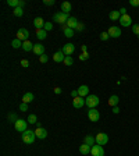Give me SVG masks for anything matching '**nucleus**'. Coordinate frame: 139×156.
<instances>
[{
    "mask_svg": "<svg viewBox=\"0 0 139 156\" xmlns=\"http://www.w3.org/2000/svg\"><path fill=\"white\" fill-rule=\"evenodd\" d=\"M21 138L25 144L31 145V144H33L35 140H36V134H35V131H32V130H27V131H24L21 134Z\"/></svg>",
    "mask_w": 139,
    "mask_h": 156,
    "instance_id": "1",
    "label": "nucleus"
},
{
    "mask_svg": "<svg viewBox=\"0 0 139 156\" xmlns=\"http://www.w3.org/2000/svg\"><path fill=\"white\" fill-rule=\"evenodd\" d=\"M68 18H70L68 14H65V13H63V11H60V13H56V14L53 16V21L57 22V24L64 25V24H67Z\"/></svg>",
    "mask_w": 139,
    "mask_h": 156,
    "instance_id": "2",
    "label": "nucleus"
},
{
    "mask_svg": "<svg viewBox=\"0 0 139 156\" xmlns=\"http://www.w3.org/2000/svg\"><path fill=\"white\" fill-rule=\"evenodd\" d=\"M85 103L89 109H95L97 105L100 103V100H99V98H97L96 95H88V96L85 98Z\"/></svg>",
    "mask_w": 139,
    "mask_h": 156,
    "instance_id": "3",
    "label": "nucleus"
},
{
    "mask_svg": "<svg viewBox=\"0 0 139 156\" xmlns=\"http://www.w3.org/2000/svg\"><path fill=\"white\" fill-rule=\"evenodd\" d=\"M27 127H28V121H25V120H22V118H18L16 123H14V128H16V131H18V132H24V131H27Z\"/></svg>",
    "mask_w": 139,
    "mask_h": 156,
    "instance_id": "4",
    "label": "nucleus"
},
{
    "mask_svg": "<svg viewBox=\"0 0 139 156\" xmlns=\"http://www.w3.org/2000/svg\"><path fill=\"white\" fill-rule=\"evenodd\" d=\"M17 39H20L21 42L29 41V31L25 29V28H20V29H18V32H17Z\"/></svg>",
    "mask_w": 139,
    "mask_h": 156,
    "instance_id": "5",
    "label": "nucleus"
},
{
    "mask_svg": "<svg viewBox=\"0 0 139 156\" xmlns=\"http://www.w3.org/2000/svg\"><path fill=\"white\" fill-rule=\"evenodd\" d=\"M88 118L93 121V123H96L99 121V118H100V113L97 112V109H89L88 110Z\"/></svg>",
    "mask_w": 139,
    "mask_h": 156,
    "instance_id": "6",
    "label": "nucleus"
},
{
    "mask_svg": "<svg viewBox=\"0 0 139 156\" xmlns=\"http://www.w3.org/2000/svg\"><path fill=\"white\" fill-rule=\"evenodd\" d=\"M95 138H96L97 145H106L107 142H109V135L104 134V132H97V135Z\"/></svg>",
    "mask_w": 139,
    "mask_h": 156,
    "instance_id": "7",
    "label": "nucleus"
},
{
    "mask_svg": "<svg viewBox=\"0 0 139 156\" xmlns=\"http://www.w3.org/2000/svg\"><path fill=\"white\" fill-rule=\"evenodd\" d=\"M109 35H110V38H120L121 36V29H120V27H116V25H113V27L109 28Z\"/></svg>",
    "mask_w": 139,
    "mask_h": 156,
    "instance_id": "8",
    "label": "nucleus"
},
{
    "mask_svg": "<svg viewBox=\"0 0 139 156\" xmlns=\"http://www.w3.org/2000/svg\"><path fill=\"white\" fill-rule=\"evenodd\" d=\"M92 156H104V149H103L102 145H93L92 146V151H91Z\"/></svg>",
    "mask_w": 139,
    "mask_h": 156,
    "instance_id": "9",
    "label": "nucleus"
},
{
    "mask_svg": "<svg viewBox=\"0 0 139 156\" xmlns=\"http://www.w3.org/2000/svg\"><path fill=\"white\" fill-rule=\"evenodd\" d=\"M75 52V45L74 43H65L64 48H63V53L65 56H71Z\"/></svg>",
    "mask_w": 139,
    "mask_h": 156,
    "instance_id": "10",
    "label": "nucleus"
},
{
    "mask_svg": "<svg viewBox=\"0 0 139 156\" xmlns=\"http://www.w3.org/2000/svg\"><path fill=\"white\" fill-rule=\"evenodd\" d=\"M131 24H132V18H131V16H128V14L121 16V18H120V25H121V27H129Z\"/></svg>",
    "mask_w": 139,
    "mask_h": 156,
    "instance_id": "11",
    "label": "nucleus"
},
{
    "mask_svg": "<svg viewBox=\"0 0 139 156\" xmlns=\"http://www.w3.org/2000/svg\"><path fill=\"white\" fill-rule=\"evenodd\" d=\"M84 105H85V98H81V96L74 98V100H72V106H74L75 109H81Z\"/></svg>",
    "mask_w": 139,
    "mask_h": 156,
    "instance_id": "12",
    "label": "nucleus"
},
{
    "mask_svg": "<svg viewBox=\"0 0 139 156\" xmlns=\"http://www.w3.org/2000/svg\"><path fill=\"white\" fill-rule=\"evenodd\" d=\"M35 134H36V138H39V140H45V138L48 137V131L43 128V127H38V128L35 130Z\"/></svg>",
    "mask_w": 139,
    "mask_h": 156,
    "instance_id": "13",
    "label": "nucleus"
},
{
    "mask_svg": "<svg viewBox=\"0 0 139 156\" xmlns=\"http://www.w3.org/2000/svg\"><path fill=\"white\" fill-rule=\"evenodd\" d=\"M32 52L40 57L42 54H45V46H43L42 43H36V45L33 46V50H32Z\"/></svg>",
    "mask_w": 139,
    "mask_h": 156,
    "instance_id": "14",
    "label": "nucleus"
},
{
    "mask_svg": "<svg viewBox=\"0 0 139 156\" xmlns=\"http://www.w3.org/2000/svg\"><path fill=\"white\" fill-rule=\"evenodd\" d=\"M45 24H46V22H45V20H43L42 17H36V18L33 20V25H35L36 29H43V28H45Z\"/></svg>",
    "mask_w": 139,
    "mask_h": 156,
    "instance_id": "15",
    "label": "nucleus"
},
{
    "mask_svg": "<svg viewBox=\"0 0 139 156\" xmlns=\"http://www.w3.org/2000/svg\"><path fill=\"white\" fill-rule=\"evenodd\" d=\"M64 59L65 54L63 53V50H59V52H56L53 54V61H56V63H61V61H64Z\"/></svg>",
    "mask_w": 139,
    "mask_h": 156,
    "instance_id": "16",
    "label": "nucleus"
},
{
    "mask_svg": "<svg viewBox=\"0 0 139 156\" xmlns=\"http://www.w3.org/2000/svg\"><path fill=\"white\" fill-rule=\"evenodd\" d=\"M78 95H79L81 98L88 96V95H89V88H88V85H81L79 88H78Z\"/></svg>",
    "mask_w": 139,
    "mask_h": 156,
    "instance_id": "17",
    "label": "nucleus"
},
{
    "mask_svg": "<svg viewBox=\"0 0 139 156\" xmlns=\"http://www.w3.org/2000/svg\"><path fill=\"white\" fill-rule=\"evenodd\" d=\"M78 24H79V22H78V20H77L75 17H70V18H68V21H67V24H65V25H67L68 28L77 29V27H78Z\"/></svg>",
    "mask_w": 139,
    "mask_h": 156,
    "instance_id": "18",
    "label": "nucleus"
},
{
    "mask_svg": "<svg viewBox=\"0 0 139 156\" xmlns=\"http://www.w3.org/2000/svg\"><path fill=\"white\" fill-rule=\"evenodd\" d=\"M61 29H63V32H64V35L67 36V38H72L74 36V33H75V31L72 29V28H68L67 25H61Z\"/></svg>",
    "mask_w": 139,
    "mask_h": 156,
    "instance_id": "19",
    "label": "nucleus"
},
{
    "mask_svg": "<svg viewBox=\"0 0 139 156\" xmlns=\"http://www.w3.org/2000/svg\"><path fill=\"white\" fill-rule=\"evenodd\" d=\"M7 4L17 9V7H22V6L25 4V1L24 0H7Z\"/></svg>",
    "mask_w": 139,
    "mask_h": 156,
    "instance_id": "20",
    "label": "nucleus"
},
{
    "mask_svg": "<svg viewBox=\"0 0 139 156\" xmlns=\"http://www.w3.org/2000/svg\"><path fill=\"white\" fill-rule=\"evenodd\" d=\"M91 151H92V146L88 145V144H85V142L79 146V152L82 153V155H89V153H91Z\"/></svg>",
    "mask_w": 139,
    "mask_h": 156,
    "instance_id": "21",
    "label": "nucleus"
},
{
    "mask_svg": "<svg viewBox=\"0 0 139 156\" xmlns=\"http://www.w3.org/2000/svg\"><path fill=\"white\" fill-rule=\"evenodd\" d=\"M118 103H120V98L117 95H111L109 98V106L114 108V106H118Z\"/></svg>",
    "mask_w": 139,
    "mask_h": 156,
    "instance_id": "22",
    "label": "nucleus"
},
{
    "mask_svg": "<svg viewBox=\"0 0 139 156\" xmlns=\"http://www.w3.org/2000/svg\"><path fill=\"white\" fill-rule=\"evenodd\" d=\"M33 45L31 41H25V42H22V50H25V52H31V50H33Z\"/></svg>",
    "mask_w": 139,
    "mask_h": 156,
    "instance_id": "23",
    "label": "nucleus"
},
{
    "mask_svg": "<svg viewBox=\"0 0 139 156\" xmlns=\"http://www.w3.org/2000/svg\"><path fill=\"white\" fill-rule=\"evenodd\" d=\"M71 9H72V6H71L70 1H63V3H61V10H63V13L68 14L70 11H71Z\"/></svg>",
    "mask_w": 139,
    "mask_h": 156,
    "instance_id": "24",
    "label": "nucleus"
},
{
    "mask_svg": "<svg viewBox=\"0 0 139 156\" xmlns=\"http://www.w3.org/2000/svg\"><path fill=\"white\" fill-rule=\"evenodd\" d=\"M109 18L111 20V21H117L121 18V14H120V11L114 10V11H110V14H109Z\"/></svg>",
    "mask_w": 139,
    "mask_h": 156,
    "instance_id": "25",
    "label": "nucleus"
},
{
    "mask_svg": "<svg viewBox=\"0 0 139 156\" xmlns=\"http://www.w3.org/2000/svg\"><path fill=\"white\" fill-rule=\"evenodd\" d=\"M32 100H33V93H31V92L24 93V96H22V103H31Z\"/></svg>",
    "mask_w": 139,
    "mask_h": 156,
    "instance_id": "26",
    "label": "nucleus"
},
{
    "mask_svg": "<svg viewBox=\"0 0 139 156\" xmlns=\"http://www.w3.org/2000/svg\"><path fill=\"white\" fill-rule=\"evenodd\" d=\"M84 142L88 144V145L93 146V145H96V144H95V142H96V138H95V137H92V135H86L85 138H84Z\"/></svg>",
    "mask_w": 139,
    "mask_h": 156,
    "instance_id": "27",
    "label": "nucleus"
},
{
    "mask_svg": "<svg viewBox=\"0 0 139 156\" xmlns=\"http://www.w3.org/2000/svg\"><path fill=\"white\" fill-rule=\"evenodd\" d=\"M36 36L39 41H43V39H46V36H48V32L45 29H36Z\"/></svg>",
    "mask_w": 139,
    "mask_h": 156,
    "instance_id": "28",
    "label": "nucleus"
},
{
    "mask_svg": "<svg viewBox=\"0 0 139 156\" xmlns=\"http://www.w3.org/2000/svg\"><path fill=\"white\" fill-rule=\"evenodd\" d=\"M11 46H13V48L14 49H18V48H22V42L21 41H20V39H14V41H13V42H11Z\"/></svg>",
    "mask_w": 139,
    "mask_h": 156,
    "instance_id": "29",
    "label": "nucleus"
},
{
    "mask_svg": "<svg viewBox=\"0 0 139 156\" xmlns=\"http://www.w3.org/2000/svg\"><path fill=\"white\" fill-rule=\"evenodd\" d=\"M64 66H67V67H71L72 66V63H74V60H72V57L71 56H65V59H64Z\"/></svg>",
    "mask_w": 139,
    "mask_h": 156,
    "instance_id": "30",
    "label": "nucleus"
},
{
    "mask_svg": "<svg viewBox=\"0 0 139 156\" xmlns=\"http://www.w3.org/2000/svg\"><path fill=\"white\" fill-rule=\"evenodd\" d=\"M27 121H28V124H36L38 123V118H36V116H35V114H29Z\"/></svg>",
    "mask_w": 139,
    "mask_h": 156,
    "instance_id": "31",
    "label": "nucleus"
},
{
    "mask_svg": "<svg viewBox=\"0 0 139 156\" xmlns=\"http://www.w3.org/2000/svg\"><path fill=\"white\" fill-rule=\"evenodd\" d=\"M22 14H24L22 7H17V9H14V16L16 17H22Z\"/></svg>",
    "mask_w": 139,
    "mask_h": 156,
    "instance_id": "32",
    "label": "nucleus"
},
{
    "mask_svg": "<svg viewBox=\"0 0 139 156\" xmlns=\"http://www.w3.org/2000/svg\"><path fill=\"white\" fill-rule=\"evenodd\" d=\"M7 118H9V121H10V123H16L17 120H18V118H17V116H16V113L9 114V116H7Z\"/></svg>",
    "mask_w": 139,
    "mask_h": 156,
    "instance_id": "33",
    "label": "nucleus"
},
{
    "mask_svg": "<svg viewBox=\"0 0 139 156\" xmlns=\"http://www.w3.org/2000/svg\"><path fill=\"white\" fill-rule=\"evenodd\" d=\"M132 32L136 36H139V24H132Z\"/></svg>",
    "mask_w": 139,
    "mask_h": 156,
    "instance_id": "34",
    "label": "nucleus"
},
{
    "mask_svg": "<svg viewBox=\"0 0 139 156\" xmlns=\"http://www.w3.org/2000/svg\"><path fill=\"white\" fill-rule=\"evenodd\" d=\"M43 29H45L46 32H48V31H50V29H53V24H52V22H46V24H45V28H43Z\"/></svg>",
    "mask_w": 139,
    "mask_h": 156,
    "instance_id": "35",
    "label": "nucleus"
},
{
    "mask_svg": "<svg viewBox=\"0 0 139 156\" xmlns=\"http://www.w3.org/2000/svg\"><path fill=\"white\" fill-rule=\"evenodd\" d=\"M88 59H89V54H88V52L79 54V60H82V61H84V60H88Z\"/></svg>",
    "mask_w": 139,
    "mask_h": 156,
    "instance_id": "36",
    "label": "nucleus"
},
{
    "mask_svg": "<svg viewBox=\"0 0 139 156\" xmlns=\"http://www.w3.org/2000/svg\"><path fill=\"white\" fill-rule=\"evenodd\" d=\"M109 38H110L109 32H102V33H100V39H102V41H107Z\"/></svg>",
    "mask_w": 139,
    "mask_h": 156,
    "instance_id": "37",
    "label": "nucleus"
},
{
    "mask_svg": "<svg viewBox=\"0 0 139 156\" xmlns=\"http://www.w3.org/2000/svg\"><path fill=\"white\" fill-rule=\"evenodd\" d=\"M48 60H49V57L46 54H42V56L39 57V61H40V63H48Z\"/></svg>",
    "mask_w": 139,
    "mask_h": 156,
    "instance_id": "38",
    "label": "nucleus"
},
{
    "mask_svg": "<svg viewBox=\"0 0 139 156\" xmlns=\"http://www.w3.org/2000/svg\"><path fill=\"white\" fill-rule=\"evenodd\" d=\"M20 110H21V112H27L28 110V103H21V105H20Z\"/></svg>",
    "mask_w": 139,
    "mask_h": 156,
    "instance_id": "39",
    "label": "nucleus"
},
{
    "mask_svg": "<svg viewBox=\"0 0 139 156\" xmlns=\"http://www.w3.org/2000/svg\"><path fill=\"white\" fill-rule=\"evenodd\" d=\"M129 4L132 7H138L139 6V0H129Z\"/></svg>",
    "mask_w": 139,
    "mask_h": 156,
    "instance_id": "40",
    "label": "nucleus"
},
{
    "mask_svg": "<svg viewBox=\"0 0 139 156\" xmlns=\"http://www.w3.org/2000/svg\"><path fill=\"white\" fill-rule=\"evenodd\" d=\"M21 66H22V67H29V61L25 60V59H22L21 60Z\"/></svg>",
    "mask_w": 139,
    "mask_h": 156,
    "instance_id": "41",
    "label": "nucleus"
},
{
    "mask_svg": "<svg viewBox=\"0 0 139 156\" xmlns=\"http://www.w3.org/2000/svg\"><path fill=\"white\" fill-rule=\"evenodd\" d=\"M43 4H46V6H53V4H54V0H43Z\"/></svg>",
    "mask_w": 139,
    "mask_h": 156,
    "instance_id": "42",
    "label": "nucleus"
},
{
    "mask_svg": "<svg viewBox=\"0 0 139 156\" xmlns=\"http://www.w3.org/2000/svg\"><path fill=\"white\" fill-rule=\"evenodd\" d=\"M71 96H72V98H77V96H79V95H78V89H74V91L71 92Z\"/></svg>",
    "mask_w": 139,
    "mask_h": 156,
    "instance_id": "43",
    "label": "nucleus"
},
{
    "mask_svg": "<svg viewBox=\"0 0 139 156\" xmlns=\"http://www.w3.org/2000/svg\"><path fill=\"white\" fill-rule=\"evenodd\" d=\"M113 113L118 114V113H120V108H118V106H114V108H113Z\"/></svg>",
    "mask_w": 139,
    "mask_h": 156,
    "instance_id": "44",
    "label": "nucleus"
},
{
    "mask_svg": "<svg viewBox=\"0 0 139 156\" xmlns=\"http://www.w3.org/2000/svg\"><path fill=\"white\" fill-rule=\"evenodd\" d=\"M54 93H57V95H60V93H61V88H59V86H56V88H54Z\"/></svg>",
    "mask_w": 139,
    "mask_h": 156,
    "instance_id": "45",
    "label": "nucleus"
},
{
    "mask_svg": "<svg viewBox=\"0 0 139 156\" xmlns=\"http://www.w3.org/2000/svg\"><path fill=\"white\" fill-rule=\"evenodd\" d=\"M120 14H121V16H125V14H127V9H120Z\"/></svg>",
    "mask_w": 139,
    "mask_h": 156,
    "instance_id": "46",
    "label": "nucleus"
},
{
    "mask_svg": "<svg viewBox=\"0 0 139 156\" xmlns=\"http://www.w3.org/2000/svg\"><path fill=\"white\" fill-rule=\"evenodd\" d=\"M77 31H84V24H78V27H77Z\"/></svg>",
    "mask_w": 139,
    "mask_h": 156,
    "instance_id": "47",
    "label": "nucleus"
},
{
    "mask_svg": "<svg viewBox=\"0 0 139 156\" xmlns=\"http://www.w3.org/2000/svg\"><path fill=\"white\" fill-rule=\"evenodd\" d=\"M81 49H82V53H85V52H88V50H86V46H85V45H82V46H81Z\"/></svg>",
    "mask_w": 139,
    "mask_h": 156,
    "instance_id": "48",
    "label": "nucleus"
}]
</instances>
